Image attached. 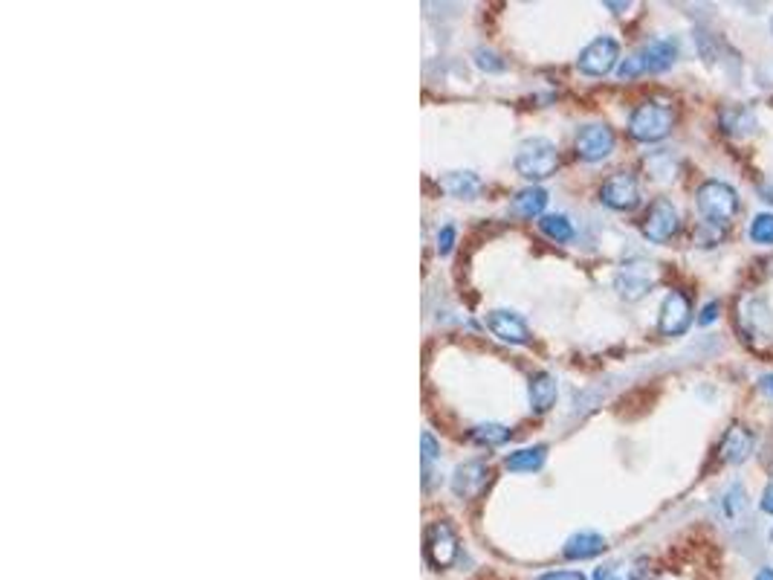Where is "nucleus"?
Masks as SVG:
<instances>
[{
  "mask_svg": "<svg viewBox=\"0 0 773 580\" xmlns=\"http://www.w3.org/2000/svg\"><path fill=\"white\" fill-rule=\"evenodd\" d=\"M547 456V447L545 444H536V447H521L516 453L507 456V470H516V473H528V470H539L545 464Z\"/></svg>",
  "mask_w": 773,
  "mask_h": 580,
  "instance_id": "obj_21",
  "label": "nucleus"
},
{
  "mask_svg": "<svg viewBox=\"0 0 773 580\" xmlns=\"http://www.w3.org/2000/svg\"><path fill=\"white\" fill-rule=\"evenodd\" d=\"M637 56L644 61V73H666L678 61V44L672 38H654Z\"/></svg>",
  "mask_w": 773,
  "mask_h": 580,
  "instance_id": "obj_15",
  "label": "nucleus"
},
{
  "mask_svg": "<svg viewBox=\"0 0 773 580\" xmlns=\"http://www.w3.org/2000/svg\"><path fill=\"white\" fill-rule=\"evenodd\" d=\"M609 549L606 537L597 534V531H576L568 537L565 549H562V554H565L568 560H591V558H600L602 551Z\"/></svg>",
  "mask_w": 773,
  "mask_h": 580,
  "instance_id": "obj_16",
  "label": "nucleus"
},
{
  "mask_svg": "<svg viewBox=\"0 0 773 580\" xmlns=\"http://www.w3.org/2000/svg\"><path fill=\"white\" fill-rule=\"evenodd\" d=\"M618 76H620L623 82L637 79V76H644V61H640V56L635 53V56L623 58V61H620V67H618Z\"/></svg>",
  "mask_w": 773,
  "mask_h": 580,
  "instance_id": "obj_27",
  "label": "nucleus"
},
{
  "mask_svg": "<svg viewBox=\"0 0 773 580\" xmlns=\"http://www.w3.org/2000/svg\"><path fill=\"white\" fill-rule=\"evenodd\" d=\"M594 580H618V577H614V569H609V566H600Z\"/></svg>",
  "mask_w": 773,
  "mask_h": 580,
  "instance_id": "obj_33",
  "label": "nucleus"
},
{
  "mask_svg": "<svg viewBox=\"0 0 773 580\" xmlns=\"http://www.w3.org/2000/svg\"><path fill=\"white\" fill-rule=\"evenodd\" d=\"M620 61V44L609 35H600L588 44L580 58H576V67L585 76H609Z\"/></svg>",
  "mask_w": 773,
  "mask_h": 580,
  "instance_id": "obj_8",
  "label": "nucleus"
},
{
  "mask_svg": "<svg viewBox=\"0 0 773 580\" xmlns=\"http://www.w3.org/2000/svg\"><path fill=\"white\" fill-rule=\"evenodd\" d=\"M507 438H510V430L502 427V424H481V427L473 430V442L487 444V447H499Z\"/></svg>",
  "mask_w": 773,
  "mask_h": 580,
  "instance_id": "obj_25",
  "label": "nucleus"
},
{
  "mask_svg": "<svg viewBox=\"0 0 773 580\" xmlns=\"http://www.w3.org/2000/svg\"><path fill=\"white\" fill-rule=\"evenodd\" d=\"M678 229H680V215L675 210V203L670 198H658L649 206V212L644 218V236L652 244H666L675 238Z\"/></svg>",
  "mask_w": 773,
  "mask_h": 580,
  "instance_id": "obj_10",
  "label": "nucleus"
},
{
  "mask_svg": "<svg viewBox=\"0 0 773 580\" xmlns=\"http://www.w3.org/2000/svg\"><path fill=\"white\" fill-rule=\"evenodd\" d=\"M753 580H773V569H770V566H762V569L756 572Z\"/></svg>",
  "mask_w": 773,
  "mask_h": 580,
  "instance_id": "obj_34",
  "label": "nucleus"
},
{
  "mask_svg": "<svg viewBox=\"0 0 773 580\" xmlns=\"http://www.w3.org/2000/svg\"><path fill=\"white\" fill-rule=\"evenodd\" d=\"M475 64L478 67L484 70V73H502L507 64L493 53V49H487V47H478L475 49Z\"/></svg>",
  "mask_w": 773,
  "mask_h": 580,
  "instance_id": "obj_26",
  "label": "nucleus"
},
{
  "mask_svg": "<svg viewBox=\"0 0 773 580\" xmlns=\"http://www.w3.org/2000/svg\"><path fill=\"white\" fill-rule=\"evenodd\" d=\"M528 392H530V406H533V412H539V415L547 409H554L556 395H559L556 380H554V375H547V371H536V375L530 378Z\"/></svg>",
  "mask_w": 773,
  "mask_h": 580,
  "instance_id": "obj_18",
  "label": "nucleus"
},
{
  "mask_svg": "<svg viewBox=\"0 0 773 580\" xmlns=\"http://www.w3.org/2000/svg\"><path fill=\"white\" fill-rule=\"evenodd\" d=\"M718 120H722V131H727L730 137H748L759 128L756 113L748 105H727Z\"/></svg>",
  "mask_w": 773,
  "mask_h": 580,
  "instance_id": "obj_17",
  "label": "nucleus"
},
{
  "mask_svg": "<svg viewBox=\"0 0 773 580\" xmlns=\"http://www.w3.org/2000/svg\"><path fill=\"white\" fill-rule=\"evenodd\" d=\"M722 513L727 522H739L744 520V513H748V494H744V487L739 482H733L722 494Z\"/></svg>",
  "mask_w": 773,
  "mask_h": 580,
  "instance_id": "obj_22",
  "label": "nucleus"
},
{
  "mask_svg": "<svg viewBox=\"0 0 773 580\" xmlns=\"http://www.w3.org/2000/svg\"><path fill=\"white\" fill-rule=\"evenodd\" d=\"M658 279H661V270L654 262L628 259L618 267V273H614V288H618L623 299L637 302V299H644L654 285H658Z\"/></svg>",
  "mask_w": 773,
  "mask_h": 580,
  "instance_id": "obj_4",
  "label": "nucleus"
},
{
  "mask_svg": "<svg viewBox=\"0 0 773 580\" xmlns=\"http://www.w3.org/2000/svg\"><path fill=\"white\" fill-rule=\"evenodd\" d=\"M426 558L435 569H449L458 558V534L449 522H431L426 531Z\"/></svg>",
  "mask_w": 773,
  "mask_h": 580,
  "instance_id": "obj_11",
  "label": "nucleus"
},
{
  "mask_svg": "<svg viewBox=\"0 0 773 580\" xmlns=\"http://www.w3.org/2000/svg\"><path fill=\"white\" fill-rule=\"evenodd\" d=\"M547 206V192L539 186H530V189H521L519 195L513 198V212L521 218H539Z\"/></svg>",
  "mask_w": 773,
  "mask_h": 580,
  "instance_id": "obj_20",
  "label": "nucleus"
},
{
  "mask_svg": "<svg viewBox=\"0 0 773 580\" xmlns=\"http://www.w3.org/2000/svg\"><path fill=\"white\" fill-rule=\"evenodd\" d=\"M600 201L609 206V210H618V212H632L635 206L640 203V186H637V177L632 172H618L602 180L600 186Z\"/></svg>",
  "mask_w": 773,
  "mask_h": 580,
  "instance_id": "obj_9",
  "label": "nucleus"
},
{
  "mask_svg": "<svg viewBox=\"0 0 773 580\" xmlns=\"http://www.w3.org/2000/svg\"><path fill=\"white\" fill-rule=\"evenodd\" d=\"M762 389L773 397V371H770V375H765V378H762Z\"/></svg>",
  "mask_w": 773,
  "mask_h": 580,
  "instance_id": "obj_35",
  "label": "nucleus"
},
{
  "mask_svg": "<svg viewBox=\"0 0 773 580\" xmlns=\"http://www.w3.org/2000/svg\"><path fill=\"white\" fill-rule=\"evenodd\" d=\"M452 247H455V227H443V229L438 232V253H440V255H449Z\"/></svg>",
  "mask_w": 773,
  "mask_h": 580,
  "instance_id": "obj_28",
  "label": "nucleus"
},
{
  "mask_svg": "<svg viewBox=\"0 0 773 580\" xmlns=\"http://www.w3.org/2000/svg\"><path fill=\"white\" fill-rule=\"evenodd\" d=\"M421 444H423V464H429L431 459L440 456V447H438L435 435H431V433H423V435H421Z\"/></svg>",
  "mask_w": 773,
  "mask_h": 580,
  "instance_id": "obj_29",
  "label": "nucleus"
},
{
  "mask_svg": "<svg viewBox=\"0 0 773 580\" xmlns=\"http://www.w3.org/2000/svg\"><path fill=\"white\" fill-rule=\"evenodd\" d=\"M696 210L706 227H715V229L730 227L733 218L742 210L739 192L730 183H724V180H704L696 189Z\"/></svg>",
  "mask_w": 773,
  "mask_h": 580,
  "instance_id": "obj_1",
  "label": "nucleus"
},
{
  "mask_svg": "<svg viewBox=\"0 0 773 580\" xmlns=\"http://www.w3.org/2000/svg\"><path fill=\"white\" fill-rule=\"evenodd\" d=\"M484 322H487V328L495 334V337L510 343V345H528L530 343L528 322L513 311H490Z\"/></svg>",
  "mask_w": 773,
  "mask_h": 580,
  "instance_id": "obj_12",
  "label": "nucleus"
},
{
  "mask_svg": "<svg viewBox=\"0 0 773 580\" xmlns=\"http://www.w3.org/2000/svg\"><path fill=\"white\" fill-rule=\"evenodd\" d=\"M573 148H576V157L580 160L600 163L614 151V131L606 122H588L576 131Z\"/></svg>",
  "mask_w": 773,
  "mask_h": 580,
  "instance_id": "obj_7",
  "label": "nucleus"
},
{
  "mask_svg": "<svg viewBox=\"0 0 773 580\" xmlns=\"http://www.w3.org/2000/svg\"><path fill=\"white\" fill-rule=\"evenodd\" d=\"M692 326V299L684 290H670L666 299L661 302V314H658V331L663 337H680L687 334Z\"/></svg>",
  "mask_w": 773,
  "mask_h": 580,
  "instance_id": "obj_6",
  "label": "nucleus"
},
{
  "mask_svg": "<svg viewBox=\"0 0 773 580\" xmlns=\"http://www.w3.org/2000/svg\"><path fill=\"white\" fill-rule=\"evenodd\" d=\"M490 468L484 461H464L452 476V491L464 499H475L490 482Z\"/></svg>",
  "mask_w": 773,
  "mask_h": 580,
  "instance_id": "obj_13",
  "label": "nucleus"
},
{
  "mask_svg": "<svg viewBox=\"0 0 773 580\" xmlns=\"http://www.w3.org/2000/svg\"><path fill=\"white\" fill-rule=\"evenodd\" d=\"M718 311H722V305H718V302H706V305L701 308V314H698V326H701V328L713 326V322L718 319Z\"/></svg>",
  "mask_w": 773,
  "mask_h": 580,
  "instance_id": "obj_30",
  "label": "nucleus"
},
{
  "mask_svg": "<svg viewBox=\"0 0 773 580\" xmlns=\"http://www.w3.org/2000/svg\"><path fill=\"white\" fill-rule=\"evenodd\" d=\"M539 580H588L582 572H568V569H562V572H547V575H542Z\"/></svg>",
  "mask_w": 773,
  "mask_h": 580,
  "instance_id": "obj_31",
  "label": "nucleus"
},
{
  "mask_svg": "<svg viewBox=\"0 0 773 580\" xmlns=\"http://www.w3.org/2000/svg\"><path fill=\"white\" fill-rule=\"evenodd\" d=\"M539 229L556 244H565V241L573 238V227H571V221L565 215H542L539 218Z\"/></svg>",
  "mask_w": 773,
  "mask_h": 580,
  "instance_id": "obj_23",
  "label": "nucleus"
},
{
  "mask_svg": "<svg viewBox=\"0 0 773 580\" xmlns=\"http://www.w3.org/2000/svg\"><path fill=\"white\" fill-rule=\"evenodd\" d=\"M559 169V151L545 137L524 139L516 151V172L524 180H547Z\"/></svg>",
  "mask_w": 773,
  "mask_h": 580,
  "instance_id": "obj_3",
  "label": "nucleus"
},
{
  "mask_svg": "<svg viewBox=\"0 0 773 580\" xmlns=\"http://www.w3.org/2000/svg\"><path fill=\"white\" fill-rule=\"evenodd\" d=\"M736 322L748 343H773V314L762 296H739Z\"/></svg>",
  "mask_w": 773,
  "mask_h": 580,
  "instance_id": "obj_5",
  "label": "nucleus"
},
{
  "mask_svg": "<svg viewBox=\"0 0 773 580\" xmlns=\"http://www.w3.org/2000/svg\"><path fill=\"white\" fill-rule=\"evenodd\" d=\"M753 447H756V435L748 427H742V424H733L722 438V461L727 464L748 461L753 456Z\"/></svg>",
  "mask_w": 773,
  "mask_h": 580,
  "instance_id": "obj_14",
  "label": "nucleus"
},
{
  "mask_svg": "<svg viewBox=\"0 0 773 580\" xmlns=\"http://www.w3.org/2000/svg\"><path fill=\"white\" fill-rule=\"evenodd\" d=\"M675 128V108L661 99L640 102L628 116V137L637 143H661Z\"/></svg>",
  "mask_w": 773,
  "mask_h": 580,
  "instance_id": "obj_2",
  "label": "nucleus"
},
{
  "mask_svg": "<svg viewBox=\"0 0 773 580\" xmlns=\"http://www.w3.org/2000/svg\"><path fill=\"white\" fill-rule=\"evenodd\" d=\"M748 236L759 247H773V212H759L751 221Z\"/></svg>",
  "mask_w": 773,
  "mask_h": 580,
  "instance_id": "obj_24",
  "label": "nucleus"
},
{
  "mask_svg": "<svg viewBox=\"0 0 773 580\" xmlns=\"http://www.w3.org/2000/svg\"><path fill=\"white\" fill-rule=\"evenodd\" d=\"M481 177L473 172H449L440 177V189L447 192L452 198H461V201H473L481 195Z\"/></svg>",
  "mask_w": 773,
  "mask_h": 580,
  "instance_id": "obj_19",
  "label": "nucleus"
},
{
  "mask_svg": "<svg viewBox=\"0 0 773 580\" xmlns=\"http://www.w3.org/2000/svg\"><path fill=\"white\" fill-rule=\"evenodd\" d=\"M759 508H762L765 513H770L773 517V479L765 485V491H762V499H759Z\"/></svg>",
  "mask_w": 773,
  "mask_h": 580,
  "instance_id": "obj_32",
  "label": "nucleus"
}]
</instances>
